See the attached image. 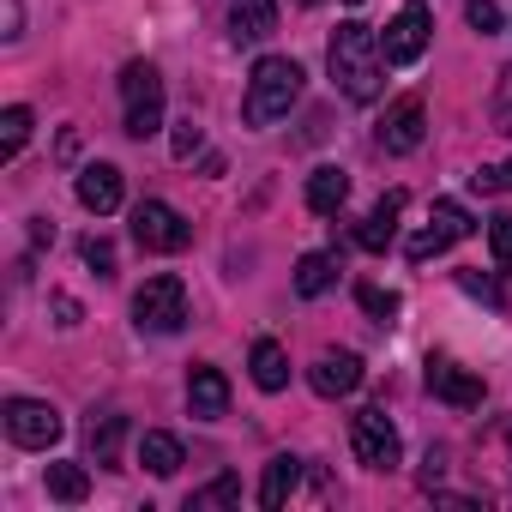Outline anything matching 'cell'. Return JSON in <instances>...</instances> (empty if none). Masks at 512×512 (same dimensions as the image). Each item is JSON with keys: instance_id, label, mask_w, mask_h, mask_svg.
Returning <instances> with one entry per match:
<instances>
[{"instance_id": "23", "label": "cell", "mask_w": 512, "mask_h": 512, "mask_svg": "<svg viewBox=\"0 0 512 512\" xmlns=\"http://www.w3.org/2000/svg\"><path fill=\"white\" fill-rule=\"evenodd\" d=\"M49 494H55V500H67V506H79V500L91 494L85 464H49Z\"/></svg>"}, {"instance_id": "37", "label": "cell", "mask_w": 512, "mask_h": 512, "mask_svg": "<svg viewBox=\"0 0 512 512\" xmlns=\"http://www.w3.org/2000/svg\"><path fill=\"white\" fill-rule=\"evenodd\" d=\"M296 7H320V0H296Z\"/></svg>"}, {"instance_id": "12", "label": "cell", "mask_w": 512, "mask_h": 512, "mask_svg": "<svg viewBox=\"0 0 512 512\" xmlns=\"http://www.w3.org/2000/svg\"><path fill=\"white\" fill-rule=\"evenodd\" d=\"M187 410H193L199 422H223V416H229V380H223L211 362H199V368L187 374Z\"/></svg>"}, {"instance_id": "18", "label": "cell", "mask_w": 512, "mask_h": 512, "mask_svg": "<svg viewBox=\"0 0 512 512\" xmlns=\"http://www.w3.org/2000/svg\"><path fill=\"white\" fill-rule=\"evenodd\" d=\"M344 199H350V175H344V169H332V163H326V169H314V175H308V211H314V217L344 211Z\"/></svg>"}, {"instance_id": "16", "label": "cell", "mask_w": 512, "mask_h": 512, "mask_svg": "<svg viewBox=\"0 0 512 512\" xmlns=\"http://www.w3.org/2000/svg\"><path fill=\"white\" fill-rule=\"evenodd\" d=\"M247 368H253V386H260V392H284V386H290V356H284L278 338H260V344H253Z\"/></svg>"}, {"instance_id": "10", "label": "cell", "mask_w": 512, "mask_h": 512, "mask_svg": "<svg viewBox=\"0 0 512 512\" xmlns=\"http://www.w3.org/2000/svg\"><path fill=\"white\" fill-rule=\"evenodd\" d=\"M422 133H428V109H422V97H398V103L386 109V121H380V145H386L392 157H410V151L422 145Z\"/></svg>"}, {"instance_id": "27", "label": "cell", "mask_w": 512, "mask_h": 512, "mask_svg": "<svg viewBox=\"0 0 512 512\" xmlns=\"http://www.w3.org/2000/svg\"><path fill=\"white\" fill-rule=\"evenodd\" d=\"M356 302H362L374 320H392V314H398V296H392V290H380V284H362V290H356Z\"/></svg>"}, {"instance_id": "5", "label": "cell", "mask_w": 512, "mask_h": 512, "mask_svg": "<svg viewBox=\"0 0 512 512\" xmlns=\"http://www.w3.org/2000/svg\"><path fill=\"white\" fill-rule=\"evenodd\" d=\"M0 422H7V440L25 446V452H49L61 440V410L43 404V398H7V410H0Z\"/></svg>"}, {"instance_id": "19", "label": "cell", "mask_w": 512, "mask_h": 512, "mask_svg": "<svg viewBox=\"0 0 512 512\" xmlns=\"http://www.w3.org/2000/svg\"><path fill=\"white\" fill-rule=\"evenodd\" d=\"M296 482H302V458H296V452H278V458L266 464V482H260V506H266V512H278V506L296 494Z\"/></svg>"}, {"instance_id": "4", "label": "cell", "mask_w": 512, "mask_h": 512, "mask_svg": "<svg viewBox=\"0 0 512 512\" xmlns=\"http://www.w3.org/2000/svg\"><path fill=\"white\" fill-rule=\"evenodd\" d=\"M133 320H139V332H157V338L181 332V326H187V284H181L175 272L145 278L139 296H133Z\"/></svg>"}, {"instance_id": "1", "label": "cell", "mask_w": 512, "mask_h": 512, "mask_svg": "<svg viewBox=\"0 0 512 512\" xmlns=\"http://www.w3.org/2000/svg\"><path fill=\"white\" fill-rule=\"evenodd\" d=\"M326 67H332V79H338V91L350 103H374L380 79H386V49L362 19H350V25H338V37L326 49Z\"/></svg>"}, {"instance_id": "24", "label": "cell", "mask_w": 512, "mask_h": 512, "mask_svg": "<svg viewBox=\"0 0 512 512\" xmlns=\"http://www.w3.org/2000/svg\"><path fill=\"white\" fill-rule=\"evenodd\" d=\"M25 139H31V109H19V103H13L7 115H0V157L13 163V157L25 151Z\"/></svg>"}, {"instance_id": "17", "label": "cell", "mask_w": 512, "mask_h": 512, "mask_svg": "<svg viewBox=\"0 0 512 512\" xmlns=\"http://www.w3.org/2000/svg\"><path fill=\"white\" fill-rule=\"evenodd\" d=\"M398 211H404V193H386V199L368 211V223L356 229V241H362L368 253H386V247L398 241Z\"/></svg>"}, {"instance_id": "36", "label": "cell", "mask_w": 512, "mask_h": 512, "mask_svg": "<svg viewBox=\"0 0 512 512\" xmlns=\"http://www.w3.org/2000/svg\"><path fill=\"white\" fill-rule=\"evenodd\" d=\"M500 181H506V187H512V163H506V169H500Z\"/></svg>"}, {"instance_id": "28", "label": "cell", "mask_w": 512, "mask_h": 512, "mask_svg": "<svg viewBox=\"0 0 512 512\" xmlns=\"http://www.w3.org/2000/svg\"><path fill=\"white\" fill-rule=\"evenodd\" d=\"M464 19H470V31H482V37L500 31V7H494V0H464Z\"/></svg>"}, {"instance_id": "9", "label": "cell", "mask_w": 512, "mask_h": 512, "mask_svg": "<svg viewBox=\"0 0 512 512\" xmlns=\"http://www.w3.org/2000/svg\"><path fill=\"white\" fill-rule=\"evenodd\" d=\"M476 223H470V211L458 205V199H434L428 205V229L410 241V260H428V253H446L452 241H464Z\"/></svg>"}, {"instance_id": "26", "label": "cell", "mask_w": 512, "mask_h": 512, "mask_svg": "<svg viewBox=\"0 0 512 512\" xmlns=\"http://www.w3.org/2000/svg\"><path fill=\"white\" fill-rule=\"evenodd\" d=\"M488 247H494V266L512 272V217H494L488 223Z\"/></svg>"}, {"instance_id": "6", "label": "cell", "mask_w": 512, "mask_h": 512, "mask_svg": "<svg viewBox=\"0 0 512 512\" xmlns=\"http://www.w3.org/2000/svg\"><path fill=\"white\" fill-rule=\"evenodd\" d=\"M428 37H434V13H428V0H404L398 19L386 25L380 49H386V67H416L428 55Z\"/></svg>"}, {"instance_id": "7", "label": "cell", "mask_w": 512, "mask_h": 512, "mask_svg": "<svg viewBox=\"0 0 512 512\" xmlns=\"http://www.w3.org/2000/svg\"><path fill=\"white\" fill-rule=\"evenodd\" d=\"M350 446L368 470H398V458H404V440H398L386 410H356L350 416Z\"/></svg>"}, {"instance_id": "29", "label": "cell", "mask_w": 512, "mask_h": 512, "mask_svg": "<svg viewBox=\"0 0 512 512\" xmlns=\"http://www.w3.org/2000/svg\"><path fill=\"white\" fill-rule=\"evenodd\" d=\"M85 266H91L97 278H115V247H109L103 235H91V241H85Z\"/></svg>"}, {"instance_id": "15", "label": "cell", "mask_w": 512, "mask_h": 512, "mask_svg": "<svg viewBox=\"0 0 512 512\" xmlns=\"http://www.w3.org/2000/svg\"><path fill=\"white\" fill-rule=\"evenodd\" d=\"M229 31L235 43H266L278 31V0H229Z\"/></svg>"}, {"instance_id": "22", "label": "cell", "mask_w": 512, "mask_h": 512, "mask_svg": "<svg viewBox=\"0 0 512 512\" xmlns=\"http://www.w3.org/2000/svg\"><path fill=\"white\" fill-rule=\"evenodd\" d=\"M85 434H91V458H97V464H115V458H121V440H127V422H121V416H91Z\"/></svg>"}, {"instance_id": "31", "label": "cell", "mask_w": 512, "mask_h": 512, "mask_svg": "<svg viewBox=\"0 0 512 512\" xmlns=\"http://www.w3.org/2000/svg\"><path fill=\"white\" fill-rule=\"evenodd\" d=\"M494 133H512V67L500 73V91H494Z\"/></svg>"}, {"instance_id": "30", "label": "cell", "mask_w": 512, "mask_h": 512, "mask_svg": "<svg viewBox=\"0 0 512 512\" xmlns=\"http://www.w3.org/2000/svg\"><path fill=\"white\" fill-rule=\"evenodd\" d=\"M458 290H470V296H482V302H488V308H494V314H500V308H506V296H500V290H494V284H488V278H482V272H458Z\"/></svg>"}, {"instance_id": "33", "label": "cell", "mask_w": 512, "mask_h": 512, "mask_svg": "<svg viewBox=\"0 0 512 512\" xmlns=\"http://www.w3.org/2000/svg\"><path fill=\"white\" fill-rule=\"evenodd\" d=\"M470 187H476V193H500L506 181H500V169H476V175H470Z\"/></svg>"}, {"instance_id": "21", "label": "cell", "mask_w": 512, "mask_h": 512, "mask_svg": "<svg viewBox=\"0 0 512 512\" xmlns=\"http://www.w3.org/2000/svg\"><path fill=\"white\" fill-rule=\"evenodd\" d=\"M338 284V260L332 253H302L296 260V296H326Z\"/></svg>"}, {"instance_id": "25", "label": "cell", "mask_w": 512, "mask_h": 512, "mask_svg": "<svg viewBox=\"0 0 512 512\" xmlns=\"http://www.w3.org/2000/svg\"><path fill=\"white\" fill-rule=\"evenodd\" d=\"M235 500H241V476H217L211 488H199L187 500V512H217V506H235Z\"/></svg>"}, {"instance_id": "38", "label": "cell", "mask_w": 512, "mask_h": 512, "mask_svg": "<svg viewBox=\"0 0 512 512\" xmlns=\"http://www.w3.org/2000/svg\"><path fill=\"white\" fill-rule=\"evenodd\" d=\"M350 7H362V0H350Z\"/></svg>"}, {"instance_id": "32", "label": "cell", "mask_w": 512, "mask_h": 512, "mask_svg": "<svg viewBox=\"0 0 512 512\" xmlns=\"http://www.w3.org/2000/svg\"><path fill=\"white\" fill-rule=\"evenodd\" d=\"M199 145H205V133H199V127H193V121H175V139H169V151H175V157H181V163H187V157H193V151H199Z\"/></svg>"}, {"instance_id": "35", "label": "cell", "mask_w": 512, "mask_h": 512, "mask_svg": "<svg viewBox=\"0 0 512 512\" xmlns=\"http://www.w3.org/2000/svg\"><path fill=\"white\" fill-rule=\"evenodd\" d=\"M55 314H61V326H79V302L73 296H55Z\"/></svg>"}, {"instance_id": "14", "label": "cell", "mask_w": 512, "mask_h": 512, "mask_svg": "<svg viewBox=\"0 0 512 512\" xmlns=\"http://www.w3.org/2000/svg\"><path fill=\"white\" fill-rule=\"evenodd\" d=\"M308 386H314L320 398H350V392L362 386V362H356L350 350H338V356H320V362L308 368Z\"/></svg>"}, {"instance_id": "20", "label": "cell", "mask_w": 512, "mask_h": 512, "mask_svg": "<svg viewBox=\"0 0 512 512\" xmlns=\"http://www.w3.org/2000/svg\"><path fill=\"white\" fill-rule=\"evenodd\" d=\"M139 464H145L151 476H175V470H181V440L163 434V428H151V434L139 440Z\"/></svg>"}, {"instance_id": "11", "label": "cell", "mask_w": 512, "mask_h": 512, "mask_svg": "<svg viewBox=\"0 0 512 512\" xmlns=\"http://www.w3.org/2000/svg\"><path fill=\"white\" fill-rule=\"evenodd\" d=\"M428 392L440 398V404H452V410H476L482 404V380L470 374V368H458V362H446V356H428Z\"/></svg>"}, {"instance_id": "13", "label": "cell", "mask_w": 512, "mask_h": 512, "mask_svg": "<svg viewBox=\"0 0 512 512\" xmlns=\"http://www.w3.org/2000/svg\"><path fill=\"white\" fill-rule=\"evenodd\" d=\"M79 205L97 211V217L121 211V169L115 163H85L79 169Z\"/></svg>"}, {"instance_id": "3", "label": "cell", "mask_w": 512, "mask_h": 512, "mask_svg": "<svg viewBox=\"0 0 512 512\" xmlns=\"http://www.w3.org/2000/svg\"><path fill=\"white\" fill-rule=\"evenodd\" d=\"M121 121L133 139L163 133V73L151 61H127L121 67Z\"/></svg>"}, {"instance_id": "2", "label": "cell", "mask_w": 512, "mask_h": 512, "mask_svg": "<svg viewBox=\"0 0 512 512\" xmlns=\"http://www.w3.org/2000/svg\"><path fill=\"white\" fill-rule=\"evenodd\" d=\"M296 97H302V67L290 55H266L260 67H253V79H247L241 115H247V127H272V121H284L296 109Z\"/></svg>"}, {"instance_id": "8", "label": "cell", "mask_w": 512, "mask_h": 512, "mask_svg": "<svg viewBox=\"0 0 512 512\" xmlns=\"http://www.w3.org/2000/svg\"><path fill=\"white\" fill-rule=\"evenodd\" d=\"M133 241H139L145 253H181V247L193 241V229H187V217H181L175 205L145 199V205L133 211Z\"/></svg>"}, {"instance_id": "34", "label": "cell", "mask_w": 512, "mask_h": 512, "mask_svg": "<svg viewBox=\"0 0 512 512\" xmlns=\"http://www.w3.org/2000/svg\"><path fill=\"white\" fill-rule=\"evenodd\" d=\"M0 7H7V31H0V37L19 43V19H25V13H19V0H0Z\"/></svg>"}]
</instances>
